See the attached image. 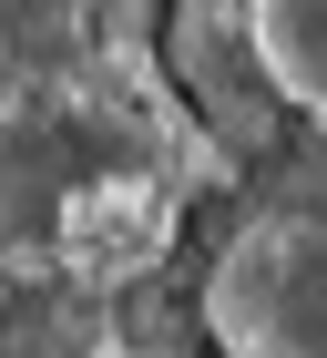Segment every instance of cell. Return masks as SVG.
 <instances>
[{
  "label": "cell",
  "instance_id": "cell-3",
  "mask_svg": "<svg viewBox=\"0 0 327 358\" xmlns=\"http://www.w3.org/2000/svg\"><path fill=\"white\" fill-rule=\"evenodd\" d=\"M245 72L286 123L327 134V0H235Z\"/></svg>",
  "mask_w": 327,
  "mask_h": 358
},
{
  "label": "cell",
  "instance_id": "cell-1",
  "mask_svg": "<svg viewBox=\"0 0 327 358\" xmlns=\"http://www.w3.org/2000/svg\"><path fill=\"white\" fill-rule=\"evenodd\" d=\"M184 174H205V143L184 134L174 92L143 62L0 92V246H103L154 205H174Z\"/></svg>",
  "mask_w": 327,
  "mask_h": 358
},
{
  "label": "cell",
  "instance_id": "cell-2",
  "mask_svg": "<svg viewBox=\"0 0 327 358\" xmlns=\"http://www.w3.org/2000/svg\"><path fill=\"white\" fill-rule=\"evenodd\" d=\"M205 328L225 358H327V194H276L225 236Z\"/></svg>",
  "mask_w": 327,
  "mask_h": 358
}]
</instances>
